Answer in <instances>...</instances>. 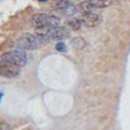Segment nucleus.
I'll use <instances>...</instances> for the list:
<instances>
[{"label": "nucleus", "instance_id": "f257e3e1", "mask_svg": "<svg viewBox=\"0 0 130 130\" xmlns=\"http://www.w3.org/2000/svg\"><path fill=\"white\" fill-rule=\"evenodd\" d=\"M35 34L43 42L49 41H61L69 37V31L61 26H49V28H37L35 29Z\"/></svg>", "mask_w": 130, "mask_h": 130}, {"label": "nucleus", "instance_id": "f03ea898", "mask_svg": "<svg viewBox=\"0 0 130 130\" xmlns=\"http://www.w3.org/2000/svg\"><path fill=\"white\" fill-rule=\"evenodd\" d=\"M31 25L35 29L37 28H49V26H59L60 18L54 14L38 13L31 17Z\"/></svg>", "mask_w": 130, "mask_h": 130}, {"label": "nucleus", "instance_id": "7ed1b4c3", "mask_svg": "<svg viewBox=\"0 0 130 130\" xmlns=\"http://www.w3.org/2000/svg\"><path fill=\"white\" fill-rule=\"evenodd\" d=\"M42 43H43V41L41 40L36 34L35 35L24 34L17 41V45L22 50H35V49H38Z\"/></svg>", "mask_w": 130, "mask_h": 130}, {"label": "nucleus", "instance_id": "20e7f679", "mask_svg": "<svg viewBox=\"0 0 130 130\" xmlns=\"http://www.w3.org/2000/svg\"><path fill=\"white\" fill-rule=\"evenodd\" d=\"M1 60L7 61V62L12 63V64H16L18 67H23L28 62V56L25 54V50L14 49V50H10L7 53L3 54Z\"/></svg>", "mask_w": 130, "mask_h": 130}, {"label": "nucleus", "instance_id": "39448f33", "mask_svg": "<svg viewBox=\"0 0 130 130\" xmlns=\"http://www.w3.org/2000/svg\"><path fill=\"white\" fill-rule=\"evenodd\" d=\"M51 7L64 16H72L75 12H78L76 6H74L69 0H54L51 4Z\"/></svg>", "mask_w": 130, "mask_h": 130}, {"label": "nucleus", "instance_id": "423d86ee", "mask_svg": "<svg viewBox=\"0 0 130 130\" xmlns=\"http://www.w3.org/2000/svg\"><path fill=\"white\" fill-rule=\"evenodd\" d=\"M20 73V67L1 60L0 61V76L4 78H14Z\"/></svg>", "mask_w": 130, "mask_h": 130}, {"label": "nucleus", "instance_id": "0eeeda50", "mask_svg": "<svg viewBox=\"0 0 130 130\" xmlns=\"http://www.w3.org/2000/svg\"><path fill=\"white\" fill-rule=\"evenodd\" d=\"M80 20H81V24L87 26V28H93V26H97L99 23H100V16L95 12H87V13H81L80 16Z\"/></svg>", "mask_w": 130, "mask_h": 130}, {"label": "nucleus", "instance_id": "6e6552de", "mask_svg": "<svg viewBox=\"0 0 130 130\" xmlns=\"http://www.w3.org/2000/svg\"><path fill=\"white\" fill-rule=\"evenodd\" d=\"M94 10L93 5L91 4L90 0L87 1H84V3H80L78 6H76V11L80 12V13H87V12H92Z\"/></svg>", "mask_w": 130, "mask_h": 130}, {"label": "nucleus", "instance_id": "1a4fd4ad", "mask_svg": "<svg viewBox=\"0 0 130 130\" xmlns=\"http://www.w3.org/2000/svg\"><path fill=\"white\" fill-rule=\"evenodd\" d=\"M67 25L72 29V30H74V31H78V30L83 26L80 18H75V17H73V18H71V19H68Z\"/></svg>", "mask_w": 130, "mask_h": 130}, {"label": "nucleus", "instance_id": "9d476101", "mask_svg": "<svg viewBox=\"0 0 130 130\" xmlns=\"http://www.w3.org/2000/svg\"><path fill=\"white\" fill-rule=\"evenodd\" d=\"M94 8H105L111 5V0H90Z\"/></svg>", "mask_w": 130, "mask_h": 130}, {"label": "nucleus", "instance_id": "9b49d317", "mask_svg": "<svg viewBox=\"0 0 130 130\" xmlns=\"http://www.w3.org/2000/svg\"><path fill=\"white\" fill-rule=\"evenodd\" d=\"M72 45L76 49H83V48L86 47V41L84 40L83 37H76V38H73Z\"/></svg>", "mask_w": 130, "mask_h": 130}, {"label": "nucleus", "instance_id": "f8f14e48", "mask_svg": "<svg viewBox=\"0 0 130 130\" xmlns=\"http://www.w3.org/2000/svg\"><path fill=\"white\" fill-rule=\"evenodd\" d=\"M56 50H59V51H66V44L63 43V42H59V43L56 44Z\"/></svg>", "mask_w": 130, "mask_h": 130}, {"label": "nucleus", "instance_id": "ddd939ff", "mask_svg": "<svg viewBox=\"0 0 130 130\" xmlns=\"http://www.w3.org/2000/svg\"><path fill=\"white\" fill-rule=\"evenodd\" d=\"M0 130H12V129H11V126L8 125L7 123L0 122Z\"/></svg>", "mask_w": 130, "mask_h": 130}, {"label": "nucleus", "instance_id": "4468645a", "mask_svg": "<svg viewBox=\"0 0 130 130\" xmlns=\"http://www.w3.org/2000/svg\"><path fill=\"white\" fill-rule=\"evenodd\" d=\"M38 1H41V3H45V1H48V0H38Z\"/></svg>", "mask_w": 130, "mask_h": 130}, {"label": "nucleus", "instance_id": "2eb2a0df", "mask_svg": "<svg viewBox=\"0 0 130 130\" xmlns=\"http://www.w3.org/2000/svg\"><path fill=\"white\" fill-rule=\"evenodd\" d=\"M1 98H3V93H0V100H1Z\"/></svg>", "mask_w": 130, "mask_h": 130}]
</instances>
